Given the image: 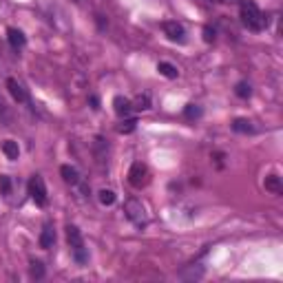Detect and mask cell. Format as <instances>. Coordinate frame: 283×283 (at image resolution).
<instances>
[{
    "label": "cell",
    "mask_w": 283,
    "mask_h": 283,
    "mask_svg": "<svg viewBox=\"0 0 283 283\" xmlns=\"http://www.w3.org/2000/svg\"><path fill=\"white\" fill-rule=\"evenodd\" d=\"M241 22L248 27L250 31H263L268 20L261 14V9L252 3V0H243L241 3Z\"/></svg>",
    "instance_id": "obj_1"
},
{
    "label": "cell",
    "mask_w": 283,
    "mask_h": 283,
    "mask_svg": "<svg viewBox=\"0 0 283 283\" xmlns=\"http://www.w3.org/2000/svg\"><path fill=\"white\" fill-rule=\"evenodd\" d=\"M124 213H126V217H129L131 224L137 226V228H144V226L148 224L146 210H144L142 202H137V199H129V202L124 204Z\"/></svg>",
    "instance_id": "obj_2"
},
{
    "label": "cell",
    "mask_w": 283,
    "mask_h": 283,
    "mask_svg": "<svg viewBox=\"0 0 283 283\" xmlns=\"http://www.w3.org/2000/svg\"><path fill=\"white\" fill-rule=\"evenodd\" d=\"M29 195L31 199L38 204V206H47L49 204V197H47V188H44V181H42V177H38V175H33L31 179H29Z\"/></svg>",
    "instance_id": "obj_3"
},
{
    "label": "cell",
    "mask_w": 283,
    "mask_h": 283,
    "mask_svg": "<svg viewBox=\"0 0 283 283\" xmlns=\"http://www.w3.org/2000/svg\"><path fill=\"white\" fill-rule=\"evenodd\" d=\"M129 181H131V186H135V188L146 186L148 184V168L142 162H135L129 170Z\"/></svg>",
    "instance_id": "obj_4"
},
{
    "label": "cell",
    "mask_w": 283,
    "mask_h": 283,
    "mask_svg": "<svg viewBox=\"0 0 283 283\" xmlns=\"http://www.w3.org/2000/svg\"><path fill=\"white\" fill-rule=\"evenodd\" d=\"M162 29H164L168 40H173V42H184L186 40V31H184V27H181L179 22L168 20V22H164L162 25Z\"/></svg>",
    "instance_id": "obj_5"
},
{
    "label": "cell",
    "mask_w": 283,
    "mask_h": 283,
    "mask_svg": "<svg viewBox=\"0 0 283 283\" xmlns=\"http://www.w3.org/2000/svg\"><path fill=\"white\" fill-rule=\"evenodd\" d=\"M7 88H9V93L14 96V100L16 102H27L29 100V96H27V91H25V86L20 84L16 77H9L7 80Z\"/></svg>",
    "instance_id": "obj_6"
},
{
    "label": "cell",
    "mask_w": 283,
    "mask_h": 283,
    "mask_svg": "<svg viewBox=\"0 0 283 283\" xmlns=\"http://www.w3.org/2000/svg\"><path fill=\"white\" fill-rule=\"evenodd\" d=\"M60 175H62V179L66 181V184H71V186H77L80 184V173L73 168V166H69V164H64V166H60Z\"/></svg>",
    "instance_id": "obj_7"
},
{
    "label": "cell",
    "mask_w": 283,
    "mask_h": 283,
    "mask_svg": "<svg viewBox=\"0 0 283 283\" xmlns=\"http://www.w3.org/2000/svg\"><path fill=\"white\" fill-rule=\"evenodd\" d=\"M113 107H115V113H118L120 118H129L131 111H133L131 100H126V98H122V96H118V98L113 100Z\"/></svg>",
    "instance_id": "obj_8"
},
{
    "label": "cell",
    "mask_w": 283,
    "mask_h": 283,
    "mask_svg": "<svg viewBox=\"0 0 283 283\" xmlns=\"http://www.w3.org/2000/svg\"><path fill=\"white\" fill-rule=\"evenodd\" d=\"M263 186H265V191L272 193V195H281L283 193V184H281L279 175H268L265 177V181H263Z\"/></svg>",
    "instance_id": "obj_9"
},
{
    "label": "cell",
    "mask_w": 283,
    "mask_h": 283,
    "mask_svg": "<svg viewBox=\"0 0 283 283\" xmlns=\"http://www.w3.org/2000/svg\"><path fill=\"white\" fill-rule=\"evenodd\" d=\"M7 38H9V44L14 49H22L27 44V38H25V33H22L20 29H14V27H11V29L7 31Z\"/></svg>",
    "instance_id": "obj_10"
},
{
    "label": "cell",
    "mask_w": 283,
    "mask_h": 283,
    "mask_svg": "<svg viewBox=\"0 0 283 283\" xmlns=\"http://www.w3.org/2000/svg\"><path fill=\"white\" fill-rule=\"evenodd\" d=\"M66 239H69V243H71V250H75V248H84L82 235H80V230H77L75 226H69V228H66Z\"/></svg>",
    "instance_id": "obj_11"
},
{
    "label": "cell",
    "mask_w": 283,
    "mask_h": 283,
    "mask_svg": "<svg viewBox=\"0 0 283 283\" xmlns=\"http://www.w3.org/2000/svg\"><path fill=\"white\" fill-rule=\"evenodd\" d=\"M232 131L235 133H241V135H250V133H254V126H252V122L250 120H235L232 122Z\"/></svg>",
    "instance_id": "obj_12"
},
{
    "label": "cell",
    "mask_w": 283,
    "mask_h": 283,
    "mask_svg": "<svg viewBox=\"0 0 283 283\" xmlns=\"http://www.w3.org/2000/svg\"><path fill=\"white\" fill-rule=\"evenodd\" d=\"M3 153L7 155V159H18L20 148H18V144H16L14 140H7V142H3Z\"/></svg>",
    "instance_id": "obj_13"
},
{
    "label": "cell",
    "mask_w": 283,
    "mask_h": 283,
    "mask_svg": "<svg viewBox=\"0 0 283 283\" xmlns=\"http://www.w3.org/2000/svg\"><path fill=\"white\" fill-rule=\"evenodd\" d=\"M53 241H55L53 228H51V226H44V230H42V235H40V246H42V248H51Z\"/></svg>",
    "instance_id": "obj_14"
},
{
    "label": "cell",
    "mask_w": 283,
    "mask_h": 283,
    "mask_svg": "<svg viewBox=\"0 0 283 283\" xmlns=\"http://www.w3.org/2000/svg\"><path fill=\"white\" fill-rule=\"evenodd\" d=\"M157 71H159V73H162L164 77H168V80H175V77L179 75V71H177L173 64H168V62H159V64H157Z\"/></svg>",
    "instance_id": "obj_15"
},
{
    "label": "cell",
    "mask_w": 283,
    "mask_h": 283,
    "mask_svg": "<svg viewBox=\"0 0 283 283\" xmlns=\"http://www.w3.org/2000/svg\"><path fill=\"white\" fill-rule=\"evenodd\" d=\"M148 107H151V96L148 93H140L135 98V102H133V109H137V111H146Z\"/></svg>",
    "instance_id": "obj_16"
},
{
    "label": "cell",
    "mask_w": 283,
    "mask_h": 283,
    "mask_svg": "<svg viewBox=\"0 0 283 283\" xmlns=\"http://www.w3.org/2000/svg\"><path fill=\"white\" fill-rule=\"evenodd\" d=\"M98 197H100V204H104V206H111V204H115V193L113 191H100L98 193Z\"/></svg>",
    "instance_id": "obj_17"
},
{
    "label": "cell",
    "mask_w": 283,
    "mask_h": 283,
    "mask_svg": "<svg viewBox=\"0 0 283 283\" xmlns=\"http://www.w3.org/2000/svg\"><path fill=\"white\" fill-rule=\"evenodd\" d=\"M184 115L188 120H195V118H199V115H202V109L197 107V104H188V107L184 109Z\"/></svg>",
    "instance_id": "obj_18"
},
{
    "label": "cell",
    "mask_w": 283,
    "mask_h": 283,
    "mask_svg": "<svg viewBox=\"0 0 283 283\" xmlns=\"http://www.w3.org/2000/svg\"><path fill=\"white\" fill-rule=\"evenodd\" d=\"M31 276L33 279H42L44 276V265L40 261H31Z\"/></svg>",
    "instance_id": "obj_19"
},
{
    "label": "cell",
    "mask_w": 283,
    "mask_h": 283,
    "mask_svg": "<svg viewBox=\"0 0 283 283\" xmlns=\"http://www.w3.org/2000/svg\"><path fill=\"white\" fill-rule=\"evenodd\" d=\"M9 191H11V179L7 175H0V193H3V195H9Z\"/></svg>",
    "instance_id": "obj_20"
},
{
    "label": "cell",
    "mask_w": 283,
    "mask_h": 283,
    "mask_svg": "<svg viewBox=\"0 0 283 283\" xmlns=\"http://www.w3.org/2000/svg\"><path fill=\"white\" fill-rule=\"evenodd\" d=\"M237 96H239V98H248V96H250V86H248L246 82H239V84H237Z\"/></svg>",
    "instance_id": "obj_21"
},
{
    "label": "cell",
    "mask_w": 283,
    "mask_h": 283,
    "mask_svg": "<svg viewBox=\"0 0 283 283\" xmlns=\"http://www.w3.org/2000/svg\"><path fill=\"white\" fill-rule=\"evenodd\" d=\"M135 124H137V122L135 120H126V122H122V126H120V133H131L133 129H135Z\"/></svg>",
    "instance_id": "obj_22"
},
{
    "label": "cell",
    "mask_w": 283,
    "mask_h": 283,
    "mask_svg": "<svg viewBox=\"0 0 283 283\" xmlns=\"http://www.w3.org/2000/svg\"><path fill=\"white\" fill-rule=\"evenodd\" d=\"M204 40H206V42H213V40H215V31L210 29V27H206V29H204Z\"/></svg>",
    "instance_id": "obj_23"
},
{
    "label": "cell",
    "mask_w": 283,
    "mask_h": 283,
    "mask_svg": "<svg viewBox=\"0 0 283 283\" xmlns=\"http://www.w3.org/2000/svg\"><path fill=\"white\" fill-rule=\"evenodd\" d=\"M213 3H217V5H228V3H235V0H213Z\"/></svg>",
    "instance_id": "obj_24"
}]
</instances>
